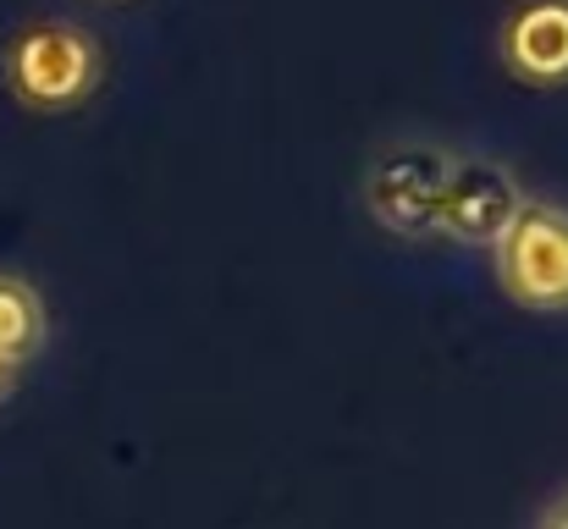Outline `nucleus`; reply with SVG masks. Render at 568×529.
Segmentation results:
<instances>
[{"mask_svg": "<svg viewBox=\"0 0 568 529\" xmlns=\"http://www.w3.org/2000/svg\"><path fill=\"white\" fill-rule=\"evenodd\" d=\"M497 282L514 304L536 315H564L568 309V210L547 199H525L508 232L491 248Z\"/></svg>", "mask_w": 568, "mask_h": 529, "instance_id": "1", "label": "nucleus"}, {"mask_svg": "<svg viewBox=\"0 0 568 529\" xmlns=\"http://www.w3.org/2000/svg\"><path fill=\"white\" fill-rule=\"evenodd\" d=\"M453 155L442 144H419L403 139L392 150H381L371 176H365V204L392 237L425 243L442 237V187H447Z\"/></svg>", "mask_w": 568, "mask_h": 529, "instance_id": "2", "label": "nucleus"}, {"mask_svg": "<svg viewBox=\"0 0 568 529\" xmlns=\"http://www.w3.org/2000/svg\"><path fill=\"white\" fill-rule=\"evenodd\" d=\"M525 193L514 172L491 155H453L447 187H442V237L464 248H497L508 221L519 215Z\"/></svg>", "mask_w": 568, "mask_h": 529, "instance_id": "3", "label": "nucleus"}, {"mask_svg": "<svg viewBox=\"0 0 568 529\" xmlns=\"http://www.w3.org/2000/svg\"><path fill=\"white\" fill-rule=\"evenodd\" d=\"M94 78H100V50L78 28L44 22L11 44V83L33 105H72L94 89Z\"/></svg>", "mask_w": 568, "mask_h": 529, "instance_id": "4", "label": "nucleus"}, {"mask_svg": "<svg viewBox=\"0 0 568 529\" xmlns=\"http://www.w3.org/2000/svg\"><path fill=\"white\" fill-rule=\"evenodd\" d=\"M503 55L530 83L568 78V0H530L503 28Z\"/></svg>", "mask_w": 568, "mask_h": 529, "instance_id": "5", "label": "nucleus"}, {"mask_svg": "<svg viewBox=\"0 0 568 529\" xmlns=\"http://www.w3.org/2000/svg\"><path fill=\"white\" fill-rule=\"evenodd\" d=\"M44 348V304L28 282L0 276V358L28 364L33 353Z\"/></svg>", "mask_w": 568, "mask_h": 529, "instance_id": "6", "label": "nucleus"}, {"mask_svg": "<svg viewBox=\"0 0 568 529\" xmlns=\"http://www.w3.org/2000/svg\"><path fill=\"white\" fill-rule=\"evenodd\" d=\"M536 529H568V497H558V502L541 513V525H536Z\"/></svg>", "mask_w": 568, "mask_h": 529, "instance_id": "7", "label": "nucleus"}, {"mask_svg": "<svg viewBox=\"0 0 568 529\" xmlns=\"http://www.w3.org/2000/svg\"><path fill=\"white\" fill-rule=\"evenodd\" d=\"M17 375H22V364H11V358H0V403L11 397V386H17Z\"/></svg>", "mask_w": 568, "mask_h": 529, "instance_id": "8", "label": "nucleus"}]
</instances>
